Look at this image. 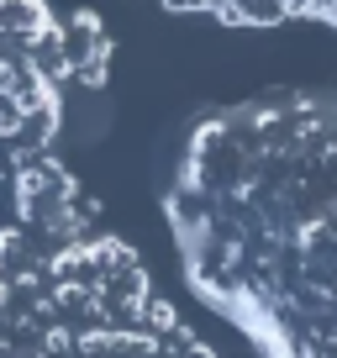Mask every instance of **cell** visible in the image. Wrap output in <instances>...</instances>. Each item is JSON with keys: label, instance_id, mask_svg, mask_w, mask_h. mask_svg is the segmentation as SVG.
Instances as JSON below:
<instances>
[{"label": "cell", "instance_id": "cell-1", "mask_svg": "<svg viewBox=\"0 0 337 358\" xmlns=\"http://www.w3.org/2000/svg\"><path fill=\"white\" fill-rule=\"evenodd\" d=\"M137 316L148 322V332H153V337H168L174 327H180V311H174L168 301H153V295L143 301V311H137Z\"/></svg>", "mask_w": 337, "mask_h": 358}]
</instances>
